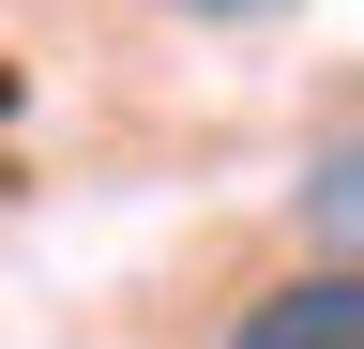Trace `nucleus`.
Returning <instances> with one entry per match:
<instances>
[{
    "label": "nucleus",
    "instance_id": "nucleus-1",
    "mask_svg": "<svg viewBox=\"0 0 364 349\" xmlns=\"http://www.w3.org/2000/svg\"><path fill=\"white\" fill-rule=\"evenodd\" d=\"M228 349H364V289H349V258H318V274H273L243 319H228Z\"/></svg>",
    "mask_w": 364,
    "mask_h": 349
},
{
    "label": "nucleus",
    "instance_id": "nucleus-3",
    "mask_svg": "<svg viewBox=\"0 0 364 349\" xmlns=\"http://www.w3.org/2000/svg\"><path fill=\"white\" fill-rule=\"evenodd\" d=\"M167 16H273V0H167Z\"/></svg>",
    "mask_w": 364,
    "mask_h": 349
},
{
    "label": "nucleus",
    "instance_id": "nucleus-2",
    "mask_svg": "<svg viewBox=\"0 0 364 349\" xmlns=\"http://www.w3.org/2000/svg\"><path fill=\"white\" fill-rule=\"evenodd\" d=\"M304 213H318V258H349V122L318 137V183H304Z\"/></svg>",
    "mask_w": 364,
    "mask_h": 349
}]
</instances>
